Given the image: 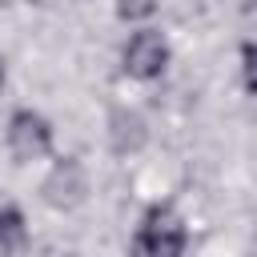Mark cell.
<instances>
[{"mask_svg": "<svg viewBox=\"0 0 257 257\" xmlns=\"http://www.w3.org/2000/svg\"><path fill=\"white\" fill-rule=\"evenodd\" d=\"M185 241H189L185 221L169 205H157L145 213V221L133 237V257H181Z\"/></svg>", "mask_w": 257, "mask_h": 257, "instance_id": "1", "label": "cell"}, {"mask_svg": "<svg viewBox=\"0 0 257 257\" xmlns=\"http://www.w3.org/2000/svg\"><path fill=\"white\" fill-rule=\"evenodd\" d=\"M169 64V44L161 32H137L124 44V72L137 80H157Z\"/></svg>", "mask_w": 257, "mask_h": 257, "instance_id": "2", "label": "cell"}, {"mask_svg": "<svg viewBox=\"0 0 257 257\" xmlns=\"http://www.w3.org/2000/svg\"><path fill=\"white\" fill-rule=\"evenodd\" d=\"M8 145H12V153L20 157V161H32V157H44L48 153V145H52V128H48V120L40 116V112H16L12 120H8Z\"/></svg>", "mask_w": 257, "mask_h": 257, "instance_id": "3", "label": "cell"}, {"mask_svg": "<svg viewBox=\"0 0 257 257\" xmlns=\"http://www.w3.org/2000/svg\"><path fill=\"white\" fill-rule=\"evenodd\" d=\"M24 241V217L20 209H0V253H12Z\"/></svg>", "mask_w": 257, "mask_h": 257, "instance_id": "4", "label": "cell"}, {"mask_svg": "<svg viewBox=\"0 0 257 257\" xmlns=\"http://www.w3.org/2000/svg\"><path fill=\"white\" fill-rule=\"evenodd\" d=\"M241 72H245V88L257 92V44L241 48Z\"/></svg>", "mask_w": 257, "mask_h": 257, "instance_id": "5", "label": "cell"}, {"mask_svg": "<svg viewBox=\"0 0 257 257\" xmlns=\"http://www.w3.org/2000/svg\"><path fill=\"white\" fill-rule=\"evenodd\" d=\"M0 84H4V56H0Z\"/></svg>", "mask_w": 257, "mask_h": 257, "instance_id": "6", "label": "cell"}]
</instances>
